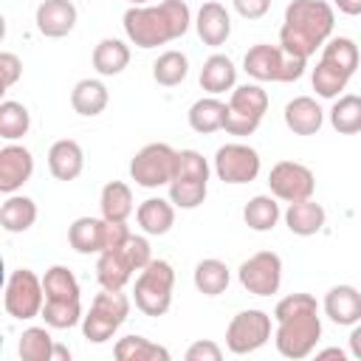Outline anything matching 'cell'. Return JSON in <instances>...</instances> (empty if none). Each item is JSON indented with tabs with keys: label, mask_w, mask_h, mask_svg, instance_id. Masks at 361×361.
<instances>
[{
	"label": "cell",
	"mask_w": 361,
	"mask_h": 361,
	"mask_svg": "<svg viewBox=\"0 0 361 361\" xmlns=\"http://www.w3.org/2000/svg\"><path fill=\"white\" fill-rule=\"evenodd\" d=\"M330 124L341 135H355L361 133V96L355 93H341L333 107H330Z\"/></svg>",
	"instance_id": "836d02e7"
},
{
	"label": "cell",
	"mask_w": 361,
	"mask_h": 361,
	"mask_svg": "<svg viewBox=\"0 0 361 361\" xmlns=\"http://www.w3.org/2000/svg\"><path fill=\"white\" fill-rule=\"evenodd\" d=\"M350 355L361 358V324H353V333H350Z\"/></svg>",
	"instance_id": "bcb514c9"
},
{
	"label": "cell",
	"mask_w": 361,
	"mask_h": 361,
	"mask_svg": "<svg viewBox=\"0 0 361 361\" xmlns=\"http://www.w3.org/2000/svg\"><path fill=\"white\" fill-rule=\"evenodd\" d=\"M31 127V113L23 102H14V99H6L0 104V138L6 141H17L28 133Z\"/></svg>",
	"instance_id": "f35d334b"
},
{
	"label": "cell",
	"mask_w": 361,
	"mask_h": 361,
	"mask_svg": "<svg viewBox=\"0 0 361 361\" xmlns=\"http://www.w3.org/2000/svg\"><path fill=\"white\" fill-rule=\"evenodd\" d=\"M133 6H149V0H130Z\"/></svg>",
	"instance_id": "681fc988"
},
{
	"label": "cell",
	"mask_w": 361,
	"mask_h": 361,
	"mask_svg": "<svg viewBox=\"0 0 361 361\" xmlns=\"http://www.w3.org/2000/svg\"><path fill=\"white\" fill-rule=\"evenodd\" d=\"M220 358H223V350L212 338H200L186 350V361H220Z\"/></svg>",
	"instance_id": "b9f144b4"
},
{
	"label": "cell",
	"mask_w": 361,
	"mask_h": 361,
	"mask_svg": "<svg viewBox=\"0 0 361 361\" xmlns=\"http://www.w3.org/2000/svg\"><path fill=\"white\" fill-rule=\"evenodd\" d=\"M130 65V48L127 42L116 37H104L93 48V68L99 76H118Z\"/></svg>",
	"instance_id": "f546056e"
},
{
	"label": "cell",
	"mask_w": 361,
	"mask_h": 361,
	"mask_svg": "<svg viewBox=\"0 0 361 361\" xmlns=\"http://www.w3.org/2000/svg\"><path fill=\"white\" fill-rule=\"evenodd\" d=\"M310 82H313L316 96H322V99H338V96H341V90H344V87H347V82H350V73H344L341 68H336V65H330V62L319 59V62H316V68H313Z\"/></svg>",
	"instance_id": "74e56055"
},
{
	"label": "cell",
	"mask_w": 361,
	"mask_h": 361,
	"mask_svg": "<svg viewBox=\"0 0 361 361\" xmlns=\"http://www.w3.org/2000/svg\"><path fill=\"white\" fill-rule=\"evenodd\" d=\"M99 209L104 220H116V223H127L130 214L135 212L133 206V189L124 180H110L102 186L99 195Z\"/></svg>",
	"instance_id": "f1b7e54d"
},
{
	"label": "cell",
	"mask_w": 361,
	"mask_h": 361,
	"mask_svg": "<svg viewBox=\"0 0 361 361\" xmlns=\"http://www.w3.org/2000/svg\"><path fill=\"white\" fill-rule=\"evenodd\" d=\"M76 6L71 0H42L37 6V14H34V23H37V31L48 39H59V37H68L76 25Z\"/></svg>",
	"instance_id": "e0dca14e"
},
{
	"label": "cell",
	"mask_w": 361,
	"mask_h": 361,
	"mask_svg": "<svg viewBox=\"0 0 361 361\" xmlns=\"http://www.w3.org/2000/svg\"><path fill=\"white\" fill-rule=\"evenodd\" d=\"M124 34L135 48H158L180 39L192 25V11L183 0H164L158 6H130L121 17Z\"/></svg>",
	"instance_id": "7a4b0ae2"
},
{
	"label": "cell",
	"mask_w": 361,
	"mask_h": 361,
	"mask_svg": "<svg viewBox=\"0 0 361 361\" xmlns=\"http://www.w3.org/2000/svg\"><path fill=\"white\" fill-rule=\"evenodd\" d=\"M322 307L330 316V322H336L341 327H353L361 322V290L353 285H333L327 290Z\"/></svg>",
	"instance_id": "d6986e66"
},
{
	"label": "cell",
	"mask_w": 361,
	"mask_h": 361,
	"mask_svg": "<svg viewBox=\"0 0 361 361\" xmlns=\"http://www.w3.org/2000/svg\"><path fill=\"white\" fill-rule=\"evenodd\" d=\"M48 327L54 330H68V327H76L82 322V299H45L42 305V313Z\"/></svg>",
	"instance_id": "d590c367"
},
{
	"label": "cell",
	"mask_w": 361,
	"mask_h": 361,
	"mask_svg": "<svg viewBox=\"0 0 361 361\" xmlns=\"http://www.w3.org/2000/svg\"><path fill=\"white\" fill-rule=\"evenodd\" d=\"M48 169L56 180H76L85 169V152L79 147V141L73 138H59L51 144L48 149Z\"/></svg>",
	"instance_id": "44dd1931"
},
{
	"label": "cell",
	"mask_w": 361,
	"mask_h": 361,
	"mask_svg": "<svg viewBox=\"0 0 361 361\" xmlns=\"http://www.w3.org/2000/svg\"><path fill=\"white\" fill-rule=\"evenodd\" d=\"M42 288H45V299H82L79 279L65 265H51L42 276Z\"/></svg>",
	"instance_id": "8d00e7d4"
},
{
	"label": "cell",
	"mask_w": 361,
	"mask_h": 361,
	"mask_svg": "<svg viewBox=\"0 0 361 361\" xmlns=\"http://www.w3.org/2000/svg\"><path fill=\"white\" fill-rule=\"evenodd\" d=\"M37 223V203L25 195H6L0 206V226L8 234H23Z\"/></svg>",
	"instance_id": "4316f807"
},
{
	"label": "cell",
	"mask_w": 361,
	"mask_h": 361,
	"mask_svg": "<svg viewBox=\"0 0 361 361\" xmlns=\"http://www.w3.org/2000/svg\"><path fill=\"white\" fill-rule=\"evenodd\" d=\"M285 127L296 135H316L324 124V110L313 96H296L285 104Z\"/></svg>",
	"instance_id": "ffe728a7"
},
{
	"label": "cell",
	"mask_w": 361,
	"mask_h": 361,
	"mask_svg": "<svg viewBox=\"0 0 361 361\" xmlns=\"http://www.w3.org/2000/svg\"><path fill=\"white\" fill-rule=\"evenodd\" d=\"M268 189L276 200L285 203H296V200H307L316 192V178L310 172V166L299 164V161H279L271 166L268 172Z\"/></svg>",
	"instance_id": "5bb4252c"
},
{
	"label": "cell",
	"mask_w": 361,
	"mask_h": 361,
	"mask_svg": "<svg viewBox=\"0 0 361 361\" xmlns=\"http://www.w3.org/2000/svg\"><path fill=\"white\" fill-rule=\"evenodd\" d=\"M316 358H338V361H344V358H347V353H344L341 347H327V350H319V353H316Z\"/></svg>",
	"instance_id": "7dc6e473"
},
{
	"label": "cell",
	"mask_w": 361,
	"mask_h": 361,
	"mask_svg": "<svg viewBox=\"0 0 361 361\" xmlns=\"http://www.w3.org/2000/svg\"><path fill=\"white\" fill-rule=\"evenodd\" d=\"M189 76V59L183 51H164L152 62V79L161 87H175Z\"/></svg>",
	"instance_id": "e575fe53"
},
{
	"label": "cell",
	"mask_w": 361,
	"mask_h": 361,
	"mask_svg": "<svg viewBox=\"0 0 361 361\" xmlns=\"http://www.w3.org/2000/svg\"><path fill=\"white\" fill-rule=\"evenodd\" d=\"M130 316V299L121 290L102 288V293L93 296L90 310L82 316V333L93 344H104L116 336V330L127 322Z\"/></svg>",
	"instance_id": "ba28073f"
},
{
	"label": "cell",
	"mask_w": 361,
	"mask_h": 361,
	"mask_svg": "<svg viewBox=\"0 0 361 361\" xmlns=\"http://www.w3.org/2000/svg\"><path fill=\"white\" fill-rule=\"evenodd\" d=\"M271 338V316L265 310H240L226 327V347L234 355L257 353Z\"/></svg>",
	"instance_id": "7c38bea8"
},
{
	"label": "cell",
	"mask_w": 361,
	"mask_h": 361,
	"mask_svg": "<svg viewBox=\"0 0 361 361\" xmlns=\"http://www.w3.org/2000/svg\"><path fill=\"white\" fill-rule=\"evenodd\" d=\"M54 338L48 333V324L45 327H25L23 336H20V344H17V353L23 361H51V353H54Z\"/></svg>",
	"instance_id": "ab89813d"
},
{
	"label": "cell",
	"mask_w": 361,
	"mask_h": 361,
	"mask_svg": "<svg viewBox=\"0 0 361 361\" xmlns=\"http://www.w3.org/2000/svg\"><path fill=\"white\" fill-rule=\"evenodd\" d=\"M192 279H195V288L203 296H220L231 282V271H228V265L223 259L209 257V259H200L195 265V276Z\"/></svg>",
	"instance_id": "4dcf8cb0"
},
{
	"label": "cell",
	"mask_w": 361,
	"mask_h": 361,
	"mask_svg": "<svg viewBox=\"0 0 361 361\" xmlns=\"http://www.w3.org/2000/svg\"><path fill=\"white\" fill-rule=\"evenodd\" d=\"M149 259H152L149 240L141 237V234H130L121 245L107 248V251L99 254V259H96V279H99L102 288L121 290L133 279V274L141 271Z\"/></svg>",
	"instance_id": "277c9868"
},
{
	"label": "cell",
	"mask_w": 361,
	"mask_h": 361,
	"mask_svg": "<svg viewBox=\"0 0 361 361\" xmlns=\"http://www.w3.org/2000/svg\"><path fill=\"white\" fill-rule=\"evenodd\" d=\"M322 59L341 68L344 73H355L358 68V45L350 39V37H330L324 45H322Z\"/></svg>",
	"instance_id": "60d3db41"
},
{
	"label": "cell",
	"mask_w": 361,
	"mask_h": 361,
	"mask_svg": "<svg viewBox=\"0 0 361 361\" xmlns=\"http://www.w3.org/2000/svg\"><path fill=\"white\" fill-rule=\"evenodd\" d=\"M172 288H175V271L166 259H149L133 285V302L144 316H164L172 307Z\"/></svg>",
	"instance_id": "52a82bcc"
},
{
	"label": "cell",
	"mask_w": 361,
	"mask_h": 361,
	"mask_svg": "<svg viewBox=\"0 0 361 361\" xmlns=\"http://www.w3.org/2000/svg\"><path fill=\"white\" fill-rule=\"evenodd\" d=\"M195 31H197V37L203 39V45L220 48V45L231 37V14H228V8H226L223 3H217V0H206V3L197 8Z\"/></svg>",
	"instance_id": "ac0fdd59"
},
{
	"label": "cell",
	"mask_w": 361,
	"mask_h": 361,
	"mask_svg": "<svg viewBox=\"0 0 361 361\" xmlns=\"http://www.w3.org/2000/svg\"><path fill=\"white\" fill-rule=\"evenodd\" d=\"M228 110H226V124L223 130L228 135H251L268 110V93L259 85H240L228 96Z\"/></svg>",
	"instance_id": "9c48e42d"
},
{
	"label": "cell",
	"mask_w": 361,
	"mask_h": 361,
	"mask_svg": "<svg viewBox=\"0 0 361 361\" xmlns=\"http://www.w3.org/2000/svg\"><path fill=\"white\" fill-rule=\"evenodd\" d=\"M34 175V155L28 147L8 141L0 149V192L3 195H14L17 189H23V183H28Z\"/></svg>",
	"instance_id": "2e32d148"
},
{
	"label": "cell",
	"mask_w": 361,
	"mask_h": 361,
	"mask_svg": "<svg viewBox=\"0 0 361 361\" xmlns=\"http://www.w3.org/2000/svg\"><path fill=\"white\" fill-rule=\"evenodd\" d=\"M234 85H237V68H234L231 56L212 54L200 68V87L209 96H220L226 90H234Z\"/></svg>",
	"instance_id": "d4e9b609"
},
{
	"label": "cell",
	"mask_w": 361,
	"mask_h": 361,
	"mask_svg": "<svg viewBox=\"0 0 361 361\" xmlns=\"http://www.w3.org/2000/svg\"><path fill=\"white\" fill-rule=\"evenodd\" d=\"M333 6L347 17H358L361 14V0H333Z\"/></svg>",
	"instance_id": "f6af8a7d"
},
{
	"label": "cell",
	"mask_w": 361,
	"mask_h": 361,
	"mask_svg": "<svg viewBox=\"0 0 361 361\" xmlns=\"http://www.w3.org/2000/svg\"><path fill=\"white\" fill-rule=\"evenodd\" d=\"M231 6L245 20H259L271 11V0H231Z\"/></svg>",
	"instance_id": "ee69618b"
},
{
	"label": "cell",
	"mask_w": 361,
	"mask_h": 361,
	"mask_svg": "<svg viewBox=\"0 0 361 361\" xmlns=\"http://www.w3.org/2000/svg\"><path fill=\"white\" fill-rule=\"evenodd\" d=\"M240 285L254 296H274L282 285V259L274 251H257L251 254L240 271Z\"/></svg>",
	"instance_id": "9a60e30c"
},
{
	"label": "cell",
	"mask_w": 361,
	"mask_h": 361,
	"mask_svg": "<svg viewBox=\"0 0 361 361\" xmlns=\"http://www.w3.org/2000/svg\"><path fill=\"white\" fill-rule=\"evenodd\" d=\"M336 25L333 6L324 0H290L279 28V45L296 56H313L322 48Z\"/></svg>",
	"instance_id": "3957f363"
},
{
	"label": "cell",
	"mask_w": 361,
	"mask_h": 361,
	"mask_svg": "<svg viewBox=\"0 0 361 361\" xmlns=\"http://www.w3.org/2000/svg\"><path fill=\"white\" fill-rule=\"evenodd\" d=\"M226 110H228V104H226L223 99H217V96H203V99H197V102L189 107L186 118H189V127H192L195 133L209 135V133L223 130V124H226Z\"/></svg>",
	"instance_id": "484cf974"
},
{
	"label": "cell",
	"mask_w": 361,
	"mask_h": 361,
	"mask_svg": "<svg viewBox=\"0 0 361 361\" xmlns=\"http://www.w3.org/2000/svg\"><path fill=\"white\" fill-rule=\"evenodd\" d=\"M135 220H138L144 234L161 237V234H166L175 226V203L164 200V197H147L144 203H138Z\"/></svg>",
	"instance_id": "cb8c5ba5"
},
{
	"label": "cell",
	"mask_w": 361,
	"mask_h": 361,
	"mask_svg": "<svg viewBox=\"0 0 361 361\" xmlns=\"http://www.w3.org/2000/svg\"><path fill=\"white\" fill-rule=\"evenodd\" d=\"M113 355L118 361H169V350L144 338V336H124L116 341Z\"/></svg>",
	"instance_id": "1f68e13d"
},
{
	"label": "cell",
	"mask_w": 361,
	"mask_h": 361,
	"mask_svg": "<svg viewBox=\"0 0 361 361\" xmlns=\"http://www.w3.org/2000/svg\"><path fill=\"white\" fill-rule=\"evenodd\" d=\"M209 192V161L197 149H180L175 175L169 180V200L175 209H197Z\"/></svg>",
	"instance_id": "8992f818"
},
{
	"label": "cell",
	"mask_w": 361,
	"mask_h": 361,
	"mask_svg": "<svg viewBox=\"0 0 361 361\" xmlns=\"http://www.w3.org/2000/svg\"><path fill=\"white\" fill-rule=\"evenodd\" d=\"M324 223H327V212L313 197L288 203V209H285V226L296 237H313L324 228Z\"/></svg>",
	"instance_id": "603a6c76"
},
{
	"label": "cell",
	"mask_w": 361,
	"mask_h": 361,
	"mask_svg": "<svg viewBox=\"0 0 361 361\" xmlns=\"http://www.w3.org/2000/svg\"><path fill=\"white\" fill-rule=\"evenodd\" d=\"M175 161H178V149H172L164 141H152L147 147H141L133 161H130V178L144 186V189H158V186H169L172 175H175Z\"/></svg>",
	"instance_id": "8fae6325"
},
{
	"label": "cell",
	"mask_w": 361,
	"mask_h": 361,
	"mask_svg": "<svg viewBox=\"0 0 361 361\" xmlns=\"http://www.w3.org/2000/svg\"><path fill=\"white\" fill-rule=\"evenodd\" d=\"M0 76H3V90H8L23 76V62L17 54H11V51L0 54Z\"/></svg>",
	"instance_id": "7bdbcfd3"
},
{
	"label": "cell",
	"mask_w": 361,
	"mask_h": 361,
	"mask_svg": "<svg viewBox=\"0 0 361 361\" xmlns=\"http://www.w3.org/2000/svg\"><path fill=\"white\" fill-rule=\"evenodd\" d=\"M68 243L76 254H102L107 245V220L104 217H76L68 226Z\"/></svg>",
	"instance_id": "7402d4cb"
},
{
	"label": "cell",
	"mask_w": 361,
	"mask_h": 361,
	"mask_svg": "<svg viewBox=\"0 0 361 361\" xmlns=\"http://www.w3.org/2000/svg\"><path fill=\"white\" fill-rule=\"evenodd\" d=\"M307 68L305 56L288 54L282 45L257 42L243 56V71L257 82H296Z\"/></svg>",
	"instance_id": "5b68a950"
},
{
	"label": "cell",
	"mask_w": 361,
	"mask_h": 361,
	"mask_svg": "<svg viewBox=\"0 0 361 361\" xmlns=\"http://www.w3.org/2000/svg\"><path fill=\"white\" fill-rule=\"evenodd\" d=\"M107 102H110V93H107L102 79H79L71 90V107L79 116H87V118L104 113Z\"/></svg>",
	"instance_id": "83f0119b"
},
{
	"label": "cell",
	"mask_w": 361,
	"mask_h": 361,
	"mask_svg": "<svg viewBox=\"0 0 361 361\" xmlns=\"http://www.w3.org/2000/svg\"><path fill=\"white\" fill-rule=\"evenodd\" d=\"M51 361H71V350L65 344H54V353H51Z\"/></svg>",
	"instance_id": "c3c4849f"
},
{
	"label": "cell",
	"mask_w": 361,
	"mask_h": 361,
	"mask_svg": "<svg viewBox=\"0 0 361 361\" xmlns=\"http://www.w3.org/2000/svg\"><path fill=\"white\" fill-rule=\"evenodd\" d=\"M274 344L285 358H307L322 338L319 302L310 293H288L274 307Z\"/></svg>",
	"instance_id": "6da1fadb"
},
{
	"label": "cell",
	"mask_w": 361,
	"mask_h": 361,
	"mask_svg": "<svg viewBox=\"0 0 361 361\" xmlns=\"http://www.w3.org/2000/svg\"><path fill=\"white\" fill-rule=\"evenodd\" d=\"M3 305H6V313L11 319H37L42 313V305H45V288H42V279L31 271V268H17L8 274L6 279V293H3Z\"/></svg>",
	"instance_id": "30bf717a"
},
{
	"label": "cell",
	"mask_w": 361,
	"mask_h": 361,
	"mask_svg": "<svg viewBox=\"0 0 361 361\" xmlns=\"http://www.w3.org/2000/svg\"><path fill=\"white\" fill-rule=\"evenodd\" d=\"M279 217L282 212L274 195H254L243 209V220L251 231H271L279 223Z\"/></svg>",
	"instance_id": "d6a6232c"
},
{
	"label": "cell",
	"mask_w": 361,
	"mask_h": 361,
	"mask_svg": "<svg viewBox=\"0 0 361 361\" xmlns=\"http://www.w3.org/2000/svg\"><path fill=\"white\" fill-rule=\"evenodd\" d=\"M259 169H262L259 152L254 147H248V144L231 141V144H223L214 152V175L223 183H231V186L251 183V180H257Z\"/></svg>",
	"instance_id": "4fadbf2b"
}]
</instances>
